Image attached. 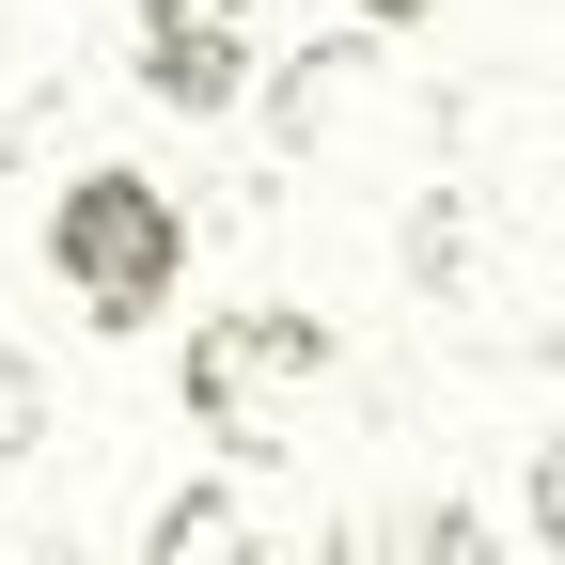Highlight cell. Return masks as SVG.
<instances>
[{"label":"cell","mask_w":565,"mask_h":565,"mask_svg":"<svg viewBox=\"0 0 565 565\" xmlns=\"http://www.w3.org/2000/svg\"><path fill=\"white\" fill-rule=\"evenodd\" d=\"M408 565H487V519L456 503V487H440V503H408Z\"/></svg>","instance_id":"ba28073f"},{"label":"cell","mask_w":565,"mask_h":565,"mask_svg":"<svg viewBox=\"0 0 565 565\" xmlns=\"http://www.w3.org/2000/svg\"><path fill=\"white\" fill-rule=\"evenodd\" d=\"M534 534L565 550V424H550V440H534Z\"/></svg>","instance_id":"9c48e42d"},{"label":"cell","mask_w":565,"mask_h":565,"mask_svg":"<svg viewBox=\"0 0 565 565\" xmlns=\"http://www.w3.org/2000/svg\"><path fill=\"white\" fill-rule=\"evenodd\" d=\"M32 565H95V550H63V534H47V550H32Z\"/></svg>","instance_id":"8fae6325"},{"label":"cell","mask_w":565,"mask_h":565,"mask_svg":"<svg viewBox=\"0 0 565 565\" xmlns=\"http://www.w3.org/2000/svg\"><path fill=\"white\" fill-rule=\"evenodd\" d=\"M550 565H565V550H550Z\"/></svg>","instance_id":"7c38bea8"},{"label":"cell","mask_w":565,"mask_h":565,"mask_svg":"<svg viewBox=\"0 0 565 565\" xmlns=\"http://www.w3.org/2000/svg\"><path fill=\"white\" fill-rule=\"evenodd\" d=\"M267 126H282V158H299V173H377V189L440 173V95H424L377 32L299 47V63L267 79Z\"/></svg>","instance_id":"7a4b0ae2"},{"label":"cell","mask_w":565,"mask_h":565,"mask_svg":"<svg viewBox=\"0 0 565 565\" xmlns=\"http://www.w3.org/2000/svg\"><path fill=\"white\" fill-rule=\"evenodd\" d=\"M126 79H141V110H173V126H221V110H252V0H141V32H126Z\"/></svg>","instance_id":"277c9868"},{"label":"cell","mask_w":565,"mask_h":565,"mask_svg":"<svg viewBox=\"0 0 565 565\" xmlns=\"http://www.w3.org/2000/svg\"><path fill=\"white\" fill-rule=\"evenodd\" d=\"M32 440H47V377L17 362V345H0V487L32 471Z\"/></svg>","instance_id":"52a82bcc"},{"label":"cell","mask_w":565,"mask_h":565,"mask_svg":"<svg viewBox=\"0 0 565 565\" xmlns=\"http://www.w3.org/2000/svg\"><path fill=\"white\" fill-rule=\"evenodd\" d=\"M141 565H267L252 487H173V503L141 519Z\"/></svg>","instance_id":"5b68a950"},{"label":"cell","mask_w":565,"mask_h":565,"mask_svg":"<svg viewBox=\"0 0 565 565\" xmlns=\"http://www.w3.org/2000/svg\"><path fill=\"white\" fill-rule=\"evenodd\" d=\"M47 95H63V47H47L32 17H0V173L47 141Z\"/></svg>","instance_id":"8992f818"},{"label":"cell","mask_w":565,"mask_h":565,"mask_svg":"<svg viewBox=\"0 0 565 565\" xmlns=\"http://www.w3.org/2000/svg\"><path fill=\"white\" fill-rule=\"evenodd\" d=\"M47 282H63V315L79 330H158L189 299V204L141 173V158H95V173H63L47 189Z\"/></svg>","instance_id":"6da1fadb"},{"label":"cell","mask_w":565,"mask_h":565,"mask_svg":"<svg viewBox=\"0 0 565 565\" xmlns=\"http://www.w3.org/2000/svg\"><path fill=\"white\" fill-rule=\"evenodd\" d=\"M345 362L330 345V315L315 299H236V315H204L189 330V377H173V408L204 424L221 456H299V408H315V377Z\"/></svg>","instance_id":"3957f363"},{"label":"cell","mask_w":565,"mask_h":565,"mask_svg":"<svg viewBox=\"0 0 565 565\" xmlns=\"http://www.w3.org/2000/svg\"><path fill=\"white\" fill-rule=\"evenodd\" d=\"M345 17H362V32H408V17H440V0H345Z\"/></svg>","instance_id":"30bf717a"}]
</instances>
